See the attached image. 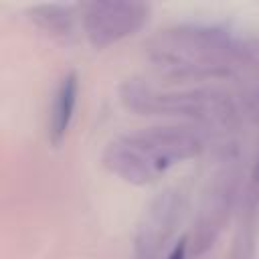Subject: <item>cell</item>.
<instances>
[{
  "instance_id": "cell-1",
  "label": "cell",
  "mask_w": 259,
  "mask_h": 259,
  "mask_svg": "<svg viewBox=\"0 0 259 259\" xmlns=\"http://www.w3.org/2000/svg\"><path fill=\"white\" fill-rule=\"evenodd\" d=\"M194 152V142L178 132H148L109 146L107 164L127 180H152Z\"/></svg>"
},
{
  "instance_id": "cell-2",
  "label": "cell",
  "mask_w": 259,
  "mask_h": 259,
  "mask_svg": "<svg viewBox=\"0 0 259 259\" xmlns=\"http://www.w3.org/2000/svg\"><path fill=\"white\" fill-rule=\"evenodd\" d=\"M144 6L127 2H99L87 14V30L93 42L105 45L123 34H132L142 24Z\"/></svg>"
},
{
  "instance_id": "cell-3",
  "label": "cell",
  "mask_w": 259,
  "mask_h": 259,
  "mask_svg": "<svg viewBox=\"0 0 259 259\" xmlns=\"http://www.w3.org/2000/svg\"><path fill=\"white\" fill-rule=\"evenodd\" d=\"M75 101H77V81L75 75H69L63 79L57 97H55V105H53V119H51V138L55 144H59V140L65 136L73 111H75Z\"/></svg>"
},
{
  "instance_id": "cell-4",
  "label": "cell",
  "mask_w": 259,
  "mask_h": 259,
  "mask_svg": "<svg viewBox=\"0 0 259 259\" xmlns=\"http://www.w3.org/2000/svg\"><path fill=\"white\" fill-rule=\"evenodd\" d=\"M184 255H186V241L182 239V241L170 251V255H168L166 259H184Z\"/></svg>"
},
{
  "instance_id": "cell-5",
  "label": "cell",
  "mask_w": 259,
  "mask_h": 259,
  "mask_svg": "<svg viewBox=\"0 0 259 259\" xmlns=\"http://www.w3.org/2000/svg\"><path fill=\"white\" fill-rule=\"evenodd\" d=\"M257 174H259V170H257Z\"/></svg>"
}]
</instances>
